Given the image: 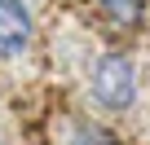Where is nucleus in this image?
<instances>
[{
  "instance_id": "f257e3e1",
  "label": "nucleus",
  "mask_w": 150,
  "mask_h": 145,
  "mask_svg": "<svg viewBox=\"0 0 150 145\" xmlns=\"http://www.w3.org/2000/svg\"><path fill=\"white\" fill-rule=\"evenodd\" d=\"M93 97L106 110H128L137 97V66L124 53H102L93 62Z\"/></svg>"
},
{
  "instance_id": "7ed1b4c3",
  "label": "nucleus",
  "mask_w": 150,
  "mask_h": 145,
  "mask_svg": "<svg viewBox=\"0 0 150 145\" xmlns=\"http://www.w3.org/2000/svg\"><path fill=\"white\" fill-rule=\"evenodd\" d=\"M97 5H102L106 18L119 22V27H137V22L146 18V0H97Z\"/></svg>"
},
{
  "instance_id": "f03ea898",
  "label": "nucleus",
  "mask_w": 150,
  "mask_h": 145,
  "mask_svg": "<svg viewBox=\"0 0 150 145\" xmlns=\"http://www.w3.org/2000/svg\"><path fill=\"white\" fill-rule=\"evenodd\" d=\"M35 22L22 0H0V57H22L31 48Z\"/></svg>"
},
{
  "instance_id": "20e7f679",
  "label": "nucleus",
  "mask_w": 150,
  "mask_h": 145,
  "mask_svg": "<svg viewBox=\"0 0 150 145\" xmlns=\"http://www.w3.org/2000/svg\"><path fill=\"white\" fill-rule=\"evenodd\" d=\"M71 145H110V136H106L102 127H88V123H80V127H75V136H71Z\"/></svg>"
}]
</instances>
